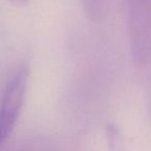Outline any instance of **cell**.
<instances>
[{
  "label": "cell",
  "instance_id": "6da1fadb",
  "mask_svg": "<svg viewBox=\"0 0 151 151\" xmlns=\"http://www.w3.org/2000/svg\"><path fill=\"white\" fill-rule=\"evenodd\" d=\"M149 0H127V33L134 64L146 66L151 60V21Z\"/></svg>",
  "mask_w": 151,
  "mask_h": 151
},
{
  "label": "cell",
  "instance_id": "7a4b0ae2",
  "mask_svg": "<svg viewBox=\"0 0 151 151\" xmlns=\"http://www.w3.org/2000/svg\"><path fill=\"white\" fill-rule=\"evenodd\" d=\"M29 80V66H19L7 81L0 106V138L4 143L11 137L19 119Z\"/></svg>",
  "mask_w": 151,
  "mask_h": 151
},
{
  "label": "cell",
  "instance_id": "3957f363",
  "mask_svg": "<svg viewBox=\"0 0 151 151\" xmlns=\"http://www.w3.org/2000/svg\"><path fill=\"white\" fill-rule=\"evenodd\" d=\"M82 5L89 21L99 22L104 16L105 0H82Z\"/></svg>",
  "mask_w": 151,
  "mask_h": 151
},
{
  "label": "cell",
  "instance_id": "277c9868",
  "mask_svg": "<svg viewBox=\"0 0 151 151\" xmlns=\"http://www.w3.org/2000/svg\"><path fill=\"white\" fill-rule=\"evenodd\" d=\"M106 136H107V141L110 151H124L121 134H120L119 129L114 124H107Z\"/></svg>",
  "mask_w": 151,
  "mask_h": 151
},
{
  "label": "cell",
  "instance_id": "5b68a950",
  "mask_svg": "<svg viewBox=\"0 0 151 151\" xmlns=\"http://www.w3.org/2000/svg\"><path fill=\"white\" fill-rule=\"evenodd\" d=\"M9 1L16 6H23V5H25L27 3L28 0H9Z\"/></svg>",
  "mask_w": 151,
  "mask_h": 151
}]
</instances>
